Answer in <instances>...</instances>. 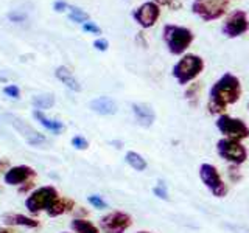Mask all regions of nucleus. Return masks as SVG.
<instances>
[{
	"label": "nucleus",
	"instance_id": "f257e3e1",
	"mask_svg": "<svg viewBox=\"0 0 249 233\" xmlns=\"http://www.w3.org/2000/svg\"><path fill=\"white\" fill-rule=\"evenodd\" d=\"M241 97V84L237 76L224 73L209 92V112L223 115L226 107L235 104Z\"/></svg>",
	"mask_w": 249,
	"mask_h": 233
},
{
	"label": "nucleus",
	"instance_id": "f03ea898",
	"mask_svg": "<svg viewBox=\"0 0 249 233\" xmlns=\"http://www.w3.org/2000/svg\"><path fill=\"white\" fill-rule=\"evenodd\" d=\"M59 196L58 190L53 185H44L35 188L25 199V208L31 216H37L52 205V202Z\"/></svg>",
	"mask_w": 249,
	"mask_h": 233
},
{
	"label": "nucleus",
	"instance_id": "7ed1b4c3",
	"mask_svg": "<svg viewBox=\"0 0 249 233\" xmlns=\"http://www.w3.org/2000/svg\"><path fill=\"white\" fill-rule=\"evenodd\" d=\"M202 70H204V61L198 54H184V56L179 59L175 67H173V76L176 78V81L185 85L192 83L195 78H196Z\"/></svg>",
	"mask_w": 249,
	"mask_h": 233
},
{
	"label": "nucleus",
	"instance_id": "20e7f679",
	"mask_svg": "<svg viewBox=\"0 0 249 233\" xmlns=\"http://www.w3.org/2000/svg\"><path fill=\"white\" fill-rule=\"evenodd\" d=\"M193 33L185 27L165 25L163 27V41L171 54H182L193 42Z\"/></svg>",
	"mask_w": 249,
	"mask_h": 233
},
{
	"label": "nucleus",
	"instance_id": "39448f33",
	"mask_svg": "<svg viewBox=\"0 0 249 233\" xmlns=\"http://www.w3.org/2000/svg\"><path fill=\"white\" fill-rule=\"evenodd\" d=\"M229 3V0H193L192 11L204 22H210L223 17Z\"/></svg>",
	"mask_w": 249,
	"mask_h": 233
},
{
	"label": "nucleus",
	"instance_id": "423d86ee",
	"mask_svg": "<svg viewBox=\"0 0 249 233\" xmlns=\"http://www.w3.org/2000/svg\"><path fill=\"white\" fill-rule=\"evenodd\" d=\"M132 216L126 212H120V210H114V212H107L100 217L98 229L103 233H124L131 229Z\"/></svg>",
	"mask_w": 249,
	"mask_h": 233
},
{
	"label": "nucleus",
	"instance_id": "0eeeda50",
	"mask_svg": "<svg viewBox=\"0 0 249 233\" xmlns=\"http://www.w3.org/2000/svg\"><path fill=\"white\" fill-rule=\"evenodd\" d=\"M216 151L220 154V157L224 159L226 162L232 163V165H241L248 159L246 148L241 145L238 140L232 138H221L216 143Z\"/></svg>",
	"mask_w": 249,
	"mask_h": 233
},
{
	"label": "nucleus",
	"instance_id": "6e6552de",
	"mask_svg": "<svg viewBox=\"0 0 249 233\" xmlns=\"http://www.w3.org/2000/svg\"><path fill=\"white\" fill-rule=\"evenodd\" d=\"M199 177L206 188L213 194L215 198H224L228 194V185L223 182V179L218 173L216 166L210 163H202L199 166Z\"/></svg>",
	"mask_w": 249,
	"mask_h": 233
},
{
	"label": "nucleus",
	"instance_id": "1a4fd4ad",
	"mask_svg": "<svg viewBox=\"0 0 249 233\" xmlns=\"http://www.w3.org/2000/svg\"><path fill=\"white\" fill-rule=\"evenodd\" d=\"M216 128L221 134L226 135V138H232V140H245L249 137V128L246 126V123L240 118H233L229 115H220L216 120Z\"/></svg>",
	"mask_w": 249,
	"mask_h": 233
},
{
	"label": "nucleus",
	"instance_id": "9d476101",
	"mask_svg": "<svg viewBox=\"0 0 249 233\" xmlns=\"http://www.w3.org/2000/svg\"><path fill=\"white\" fill-rule=\"evenodd\" d=\"M248 30H249V19H248L246 11L235 10L228 19H226L223 25V34L229 39H233V37L245 34Z\"/></svg>",
	"mask_w": 249,
	"mask_h": 233
},
{
	"label": "nucleus",
	"instance_id": "9b49d317",
	"mask_svg": "<svg viewBox=\"0 0 249 233\" xmlns=\"http://www.w3.org/2000/svg\"><path fill=\"white\" fill-rule=\"evenodd\" d=\"M160 16L159 5L154 2H145L132 13V17L142 28H151Z\"/></svg>",
	"mask_w": 249,
	"mask_h": 233
},
{
	"label": "nucleus",
	"instance_id": "f8f14e48",
	"mask_svg": "<svg viewBox=\"0 0 249 233\" xmlns=\"http://www.w3.org/2000/svg\"><path fill=\"white\" fill-rule=\"evenodd\" d=\"M37 176L36 169L28 165H14L3 174V182L10 186H19Z\"/></svg>",
	"mask_w": 249,
	"mask_h": 233
},
{
	"label": "nucleus",
	"instance_id": "ddd939ff",
	"mask_svg": "<svg viewBox=\"0 0 249 233\" xmlns=\"http://www.w3.org/2000/svg\"><path fill=\"white\" fill-rule=\"evenodd\" d=\"M2 222L5 227H25V229L41 227V221L37 217L22 215V213H5L2 216Z\"/></svg>",
	"mask_w": 249,
	"mask_h": 233
},
{
	"label": "nucleus",
	"instance_id": "4468645a",
	"mask_svg": "<svg viewBox=\"0 0 249 233\" xmlns=\"http://www.w3.org/2000/svg\"><path fill=\"white\" fill-rule=\"evenodd\" d=\"M75 208H76V202L73 199L58 196L52 202V205L47 208L45 213L50 217H59V216H64L69 213H73Z\"/></svg>",
	"mask_w": 249,
	"mask_h": 233
},
{
	"label": "nucleus",
	"instance_id": "2eb2a0df",
	"mask_svg": "<svg viewBox=\"0 0 249 233\" xmlns=\"http://www.w3.org/2000/svg\"><path fill=\"white\" fill-rule=\"evenodd\" d=\"M131 107H132V112H134L136 120H137V123L140 124V126L150 128L151 124L154 123L156 114H154L151 106H148L145 103H134Z\"/></svg>",
	"mask_w": 249,
	"mask_h": 233
},
{
	"label": "nucleus",
	"instance_id": "dca6fc26",
	"mask_svg": "<svg viewBox=\"0 0 249 233\" xmlns=\"http://www.w3.org/2000/svg\"><path fill=\"white\" fill-rule=\"evenodd\" d=\"M89 107L100 115H114L117 112V103L109 97H98L92 100L89 103Z\"/></svg>",
	"mask_w": 249,
	"mask_h": 233
},
{
	"label": "nucleus",
	"instance_id": "f3484780",
	"mask_svg": "<svg viewBox=\"0 0 249 233\" xmlns=\"http://www.w3.org/2000/svg\"><path fill=\"white\" fill-rule=\"evenodd\" d=\"M54 76H56L67 89L73 90V92H81V84L78 83V80L72 75V72H70L67 67H64V66L58 67L54 70Z\"/></svg>",
	"mask_w": 249,
	"mask_h": 233
},
{
	"label": "nucleus",
	"instance_id": "a211bd4d",
	"mask_svg": "<svg viewBox=\"0 0 249 233\" xmlns=\"http://www.w3.org/2000/svg\"><path fill=\"white\" fill-rule=\"evenodd\" d=\"M33 116L39 121L41 126H44L47 131L53 132V134H62L64 129H66V126L61 121L49 118V116H47L45 114H42V111H33Z\"/></svg>",
	"mask_w": 249,
	"mask_h": 233
},
{
	"label": "nucleus",
	"instance_id": "6ab92c4d",
	"mask_svg": "<svg viewBox=\"0 0 249 233\" xmlns=\"http://www.w3.org/2000/svg\"><path fill=\"white\" fill-rule=\"evenodd\" d=\"M70 230L73 233H101L98 225H95L88 217H73L70 221Z\"/></svg>",
	"mask_w": 249,
	"mask_h": 233
},
{
	"label": "nucleus",
	"instance_id": "aec40b11",
	"mask_svg": "<svg viewBox=\"0 0 249 233\" xmlns=\"http://www.w3.org/2000/svg\"><path fill=\"white\" fill-rule=\"evenodd\" d=\"M124 162H126L132 169L139 171V173L145 171L146 166H148L146 165V160L139 152H136V151H128L126 154H124Z\"/></svg>",
	"mask_w": 249,
	"mask_h": 233
},
{
	"label": "nucleus",
	"instance_id": "412c9836",
	"mask_svg": "<svg viewBox=\"0 0 249 233\" xmlns=\"http://www.w3.org/2000/svg\"><path fill=\"white\" fill-rule=\"evenodd\" d=\"M31 103L36 107V111H47L54 106V97L52 93H44V95H36L31 100Z\"/></svg>",
	"mask_w": 249,
	"mask_h": 233
},
{
	"label": "nucleus",
	"instance_id": "4be33fe9",
	"mask_svg": "<svg viewBox=\"0 0 249 233\" xmlns=\"http://www.w3.org/2000/svg\"><path fill=\"white\" fill-rule=\"evenodd\" d=\"M67 10H70V20H73L76 23H84L89 20V16L86 11H83L81 8L76 6H69Z\"/></svg>",
	"mask_w": 249,
	"mask_h": 233
},
{
	"label": "nucleus",
	"instance_id": "5701e85b",
	"mask_svg": "<svg viewBox=\"0 0 249 233\" xmlns=\"http://www.w3.org/2000/svg\"><path fill=\"white\" fill-rule=\"evenodd\" d=\"M88 202L89 205L93 207L95 210H106L107 208V202L100 196V194H90L88 196Z\"/></svg>",
	"mask_w": 249,
	"mask_h": 233
},
{
	"label": "nucleus",
	"instance_id": "b1692460",
	"mask_svg": "<svg viewBox=\"0 0 249 233\" xmlns=\"http://www.w3.org/2000/svg\"><path fill=\"white\" fill-rule=\"evenodd\" d=\"M70 143H72V146L75 148V150H78V151H86L89 148V142L83 135H75Z\"/></svg>",
	"mask_w": 249,
	"mask_h": 233
},
{
	"label": "nucleus",
	"instance_id": "393cba45",
	"mask_svg": "<svg viewBox=\"0 0 249 233\" xmlns=\"http://www.w3.org/2000/svg\"><path fill=\"white\" fill-rule=\"evenodd\" d=\"M153 193H154V196H158L159 199H163V200L168 199V191H167V186L163 182H159L153 188Z\"/></svg>",
	"mask_w": 249,
	"mask_h": 233
},
{
	"label": "nucleus",
	"instance_id": "a878e982",
	"mask_svg": "<svg viewBox=\"0 0 249 233\" xmlns=\"http://www.w3.org/2000/svg\"><path fill=\"white\" fill-rule=\"evenodd\" d=\"M3 93L13 100H18L20 97V89L16 84H10V85H5L3 87Z\"/></svg>",
	"mask_w": 249,
	"mask_h": 233
},
{
	"label": "nucleus",
	"instance_id": "bb28decb",
	"mask_svg": "<svg viewBox=\"0 0 249 233\" xmlns=\"http://www.w3.org/2000/svg\"><path fill=\"white\" fill-rule=\"evenodd\" d=\"M16 188H18V193H20V194H30L35 190V181L31 179V181H27L25 183L16 186Z\"/></svg>",
	"mask_w": 249,
	"mask_h": 233
},
{
	"label": "nucleus",
	"instance_id": "cd10ccee",
	"mask_svg": "<svg viewBox=\"0 0 249 233\" xmlns=\"http://www.w3.org/2000/svg\"><path fill=\"white\" fill-rule=\"evenodd\" d=\"M83 30L88 31V33H92V34H101V28L97 25L95 22H90V20L83 23Z\"/></svg>",
	"mask_w": 249,
	"mask_h": 233
},
{
	"label": "nucleus",
	"instance_id": "c85d7f7f",
	"mask_svg": "<svg viewBox=\"0 0 249 233\" xmlns=\"http://www.w3.org/2000/svg\"><path fill=\"white\" fill-rule=\"evenodd\" d=\"M231 233H249V225H240V224H228L226 225Z\"/></svg>",
	"mask_w": 249,
	"mask_h": 233
},
{
	"label": "nucleus",
	"instance_id": "c756f323",
	"mask_svg": "<svg viewBox=\"0 0 249 233\" xmlns=\"http://www.w3.org/2000/svg\"><path fill=\"white\" fill-rule=\"evenodd\" d=\"M198 93H199V84H192L189 89H187L185 92V98L187 100H193V98H196L198 97Z\"/></svg>",
	"mask_w": 249,
	"mask_h": 233
},
{
	"label": "nucleus",
	"instance_id": "7c9ffc66",
	"mask_svg": "<svg viewBox=\"0 0 249 233\" xmlns=\"http://www.w3.org/2000/svg\"><path fill=\"white\" fill-rule=\"evenodd\" d=\"M93 47H95V50H98V51H106L109 44L106 39H97V41L93 42Z\"/></svg>",
	"mask_w": 249,
	"mask_h": 233
},
{
	"label": "nucleus",
	"instance_id": "2f4dec72",
	"mask_svg": "<svg viewBox=\"0 0 249 233\" xmlns=\"http://www.w3.org/2000/svg\"><path fill=\"white\" fill-rule=\"evenodd\" d=\"M10 168H11L10 159H6V157H2V159H0V174H5Z\"/></svg>",
	"mask_w": 249,
	"mask_h": 233
},
{
	"label": "nucleus",
	"instance_id": "473e14b6",
	"mask_svg": "<svg viewBox=\"0 0 249 233\" xmlns=\"http://www.w3.org/2000/svg\"><path fill=\"white\" fill-rule=\"evenodd\" d=\"M53 8H54V11L62 13L64 10H67L69 5H67L66 2H62V0H58V2H54V3H53Z\"/></svg>",
	"mask_w": 249,
	"mask_h": 233
},
{
	"label": "nucleus",
	"instance_id": "72a5a7b5",
	"mask_svg": "<svg viewBox=\"0 0 249 233\" xmlns=\"http://www.w3.org/2000/svg\"><path fill=\"white\" fill-rule=\"evenodd\" d=\"M154 3L162 6H173V0H154Z\"/></svg>",
	"mask_w": 249,
	"mask_h": 233
},
{
	"label": "nucleus",
	"instance_id": "f704fd0d",
	"mask_svg": "<svg viewBox=\"0 0 249 233\" xmlns=\"http://www.w3.org/2000/svg\"><path fill=\"white\" fill-rule=\"evenodd\" d=\"M0 233H14V232H13L11 227H5V225H3V227H0Z\"/></svg>",
	"mask_w": 249,
	"mask_h": 233
},
{
	"label": "nucleus",
	"instance_id": "c9c22d12",
	"mask_svg": "<svg viewBox=\"0 0 249 233\" xmlns=\"http://www.w3.org/2000/svg\"><path fill=\"white\" fill-rule=\"evenodd\" d=\"M136 233H151V232H145V230H140V232H136Z\"/></svg>",
	"mask_w": 249,
	"mask_h": 233
},
{
	"label": "nucleus",
	"instance_id": "e433bc0d",
	"mask_svg": "<svg viewBox=\"0 0 249 233\" xmlns=\"http://www.w3.org/2000/svg\"><path fill=\"white\" fill-rule=\"evenodd\" d=\"M61 233H70V232H61Z\"/></svg>",
	"mask_w": 249,
	"mask_h": 233
},
{
	"label": "nucleus",
	"instance_id": "4c0bfd02",
	"mask_svg": "<svg viewBox=\"0 0 249 233\" xmlns=\"http://www.w3.org/2000/svg\"><path fill=\"white\" fill-rule=\"evenodd\" d=\"M248 109H249V103H248Z\"/></svg>",
	"mask_w": 249,
	"mask_h": 233
}]
</instances>
